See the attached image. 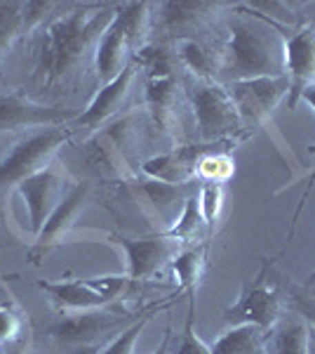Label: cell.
<instances>
[{
	"instance_id": "11",
	"label": "cell",
	"mask_w": 315,
	"mask_h": 354,
	"mask_svg": "<svg viewBox=\"0 0 315 354\" xmlns=\"http://www.w3.org/2000/svg\"><path fill=\"white\" fill-rule=\"evenodd\" d=\"M73 113L54 109L21 95H0V135L19 128H57L73 121Z\"/></svg>"
},
{
	"instance_id": "17",
	"label": "cell",
	"mask_w": 315,
	"mask_h": 354,
	"mask_svg": "<svg viewBox=\"0 0 315 354\" xmlns=\"http://www.w3.org/2000/svg\"><path fill=\"white\" fill-rule=\"evenodd\" d=\"M38 288L48 293V298L61 312H85L111 305L104 295L90 288L83 279H73V281H45L43 279V281H38Z\"/></svg>"
},
{
	"instance_id": "29",
	"label": "cell",
	"mask_w": 315,
	"mask_h": 354,
	"mask_svg": "<svg viewBox=\"0 0 315 354\" xmlns=\"http://www.w3.org/2000/svg\"><path fill=\"white\" fill-rule=\"evenodd\" d=\"M198 201H200V210H203V220L207 225V230H214L216 220L221 215L223 208V187L214 185V182H205L203 189L198 194Z\"/></svg>"
},
{
	"instance_id": "16",
	"label": "cell",
	"mask_w": 315,
	"mask_h": 354,
	"mask_svg": "<svg viewBox=\"0 0 315 354\" xmlns=\"http://www.w3.org/2000/svg\"><path fill=\"white\" fill-rule=\"evenodd\" d=\"M219 3H203V0H172L158 5L160 26L176 38H191L193 31H200L205 21L219 10Z\"/></svg>"
},
{
	"instance_id": "37",
	"label": "cell",
	"mask_w": 315,
	"mask_h": 354,
	"mask_svg": "<svg viewBox=\"0 0 315 354\" xmlns=\"http://www.w3.org/2000/svg\"><path fill=\"white\" fill-rule=\"evenodd\" d=\"M308 151H311L313 156H315V145H311V147H308Z\"/></svg>"
},
{
	"instance_id": "23",
	"label": "cell",
	"mask_w": 315,
	"mask_h": 354,
	"mask_svg": "<svg viewBox=\"0 0 315 354\" xmlns=\"http://www.w3.org/2000/svg\"><path fill=\"white\" fill-rule=\"evenodd\" d=\"M205 220H203V210H200V201L198 196H186L184 205H181L179 218L174 220V225L165 232V236L174 239L179 243H191L203 234L205 230Z\"/></svg>"
},
{
	"instance_id": "5",
	"label": "cell",
	"mask_w": 315,
	"mask_h": 354,
	"mask_svg": "<svg viewBox=\"0 0 315 354\" xmlns=\"http://www.w3.org/2000/svg\"><path fill=\"white\" fill-rule=\"evenodd\" d=\"M283 314V295L268 277V265H263L259 274L243 288L240 298L223 312V322L228 326L252 324L263 330L273 328Z\"/></svg>"
},
{
	"instance_id": "2",
	"label": "cell",
	"mask_w": 315,
	"mask_h": 354,
	"mask_svg": "<svg viewBox=\"0 0 315 354\" xmlns=\"http://www.w3.org/2000/svg\"><path fill=\"white\" fill-rule=\"evenodd\" d=\"M221 76L226 83L250 78L287 76L285 73V36L280 26L261 15H236L228 24V43L221 53Z\"/></svg>"
},
{
	"instance_id": "32",
	"label": "cell",
	"mask_w": 315,
	"mask_h": 354,
	"mask_svg": "<svg viewBox=\"0 0 315 354\" xmlns=\"http://www.w3.org/2000/svg\"><path fill=\"white\" fill-rule=\"evenodd\" d=\"M19 317H17L14 310H10V307H0V345H5V342L14 340L17 333H19Z\"/></svg>"
},
{
	"instance_id": "13",
	"label": "cell",
	"mask_w": 315,
	"mask_h": 354,
	"mask_svg": "<svg viewBox=\"0 0 315 354\" xmlns=\"http://www.w3.org/2000/svg\"><path fill=\"white\" fill-rule=\"evenodd\" d=\"M134 76H136V64L130 62V64L120 71L118 78L101 85L99 93H96L92 97V102L88 104V109L73 118V125H80V128H99V125L111 121L113 116H118L132 93Z\"/></svg>"
},
{
	"instance_id": "10",
	"label": "cell",
	"mask_w": 315,
	"mask_h": 354,
	"mask_svg": "<svg viewBox=\"0 0 315 354\" xmlns=\"http://www.w3.org/2000/svg\"><path fill=\"white\" fill-rule=\"evenodd\" d=\"M285 73L289 78V109L301 93L315 83V26H301L285 36Z\"/></svg>"
},
{
	"instance_id": "7",
	"label": "cell",
	"mask_w": 315,
	"mask_h": 354,
	"mask_svg": "<svg viewBox=\"0 0 315 354\" xmlns=\"http://www.w3.org/2000/svg\"><path fill=\"white\" fill-rule=\"evenodd\" d=\"M17 192L24 198V205L28 210V222H31L28 230H31L33 236H38L45 220L52 215V210L59 205L61 198L71 192V187L66 189V175L50 163L45 170H40V173L21 182L17 187Z\"/></svg>"
},
{
	"instance_id": "12",
	"label": "cell",
	"mask_w": 315,
	"mask_h": 354,
	"mask_svg": "<svg viewBox=\"0 0 315 354\" xmlns=\"http://www.w3.org/2000/svg\"><path fill=\"white\" fill-rule=\"evenodd\" d=\"M88 198H90L88 182H80V185L71 187V192L61 198L59 205H57L52 210V215L45 220L43 230H40V234L36 236V243H33L31 253H28L33 262H38L50 248H54V245L73 230V225L78 222L80 213H83L85 205H88Z\"/></svg>"
},
{
	"instance_id": "18",
	"label": "cell",
	"mask_w": 315,
	"mask_h": 354,
	"mask_svg": "<svg viewBox=\"0 0 315 354\" xmlns=\"http://www.w3.org/2000/svg\"><path fill=\"white\" fill-rule=\"evenodd\" d=\"M174 57L186 71L196 76V81H214V76L221 71V55H214L207 45H203L196 38H176Z\"/></svg>"
},
{
	"instance_id": "26",
	"label": "cell",
	"mask_w": 315,
	"mask_h": 354,
	"mask_svg": "<svg viewBox=\"0 0 315 354\" xmlns=\"http://www.w3.org/2000/svg\"><path fill=\"white\" fill-rule=\"evenodd\" d=\"M134 64L144 66L148 71V78H167L174 76V62L176 57L174 53H167L165 48H158V45H141L136 50Z\"/></svg>"
},
{
	"instance_id": "19",
	"label": "cell",
	"mask_w": 315,
	"mask_h": 354,
	"mask_svg": "<svg viewBox=\"0 0 315 354\" xmlns=\"http://www.w3.org/2000/svg\"><path fill=\"white\" fill-rule=\"evenodd\" d=\"M176 78H148L146 83V102L148 109L153 113L156 121L163 130H174L176 123Z\"/></svg>"
},
{
	"instance_id": "22",
	"label": "cell",
	"mask_w": 315,
	"mask_h": 354,
	"mask_svg": "<svg viewBox=\"0 0 315 354\" xmlns=\"http://www.w3.org/2000/svg\"><path fill=\"white\" fill-rule=\"evenodd\" d=\"M205 265H207V245L200 243L193 248H186L172 260V272L179 279V293H193L198 288L200 279L205 274Z\"/></svg>"
},
{
	"instance_id": "20",
	"label": "cell",
	"mask_w": 315,
	"mask_h": 354,
	"mask_svg": "<svg viewBox=\"0 0 315 354\" xmlns=\"http://www.w3.org/2000/svg\"><path fill=\"white\" fill-rule=\"evenodd\" d=\"M266 330L252 324L231 326L212 345V354H266Z\"/></svg>"
},
{
	"instance_id": "25",
	"label": "cell",
	"mask_w": 315,
	"mask_h": 354,
	"mask_svg": "<svg viewBox=\"0 0 315 354\" xmlns=\"http://www.w3.org/2000/svg\"><path fill=\"white\" fill-rule=\"evenodd\" d=\"M26 31V3H0V62Z\"/></svg>"
},
{
	"instance_id": "28",
	"label": "cell",
	"mask_w": 315,
	"mask_h": 354,
	"mask_svg": "<svg viewBox=\"0 0 315 354\" xmlns=\"http://www.w3.org/2000/svg\"><path fill=\"white\" fill-rule=\"evenodd\" d=\"M148 322H151V312H144L139 322L130 324L125 330H120L116 338L108 342L99 354H134V345H136V340H139V335L144 333Z\"/></svg>"
},
{
	"instance_id": "9",
	"label": "cell",
	"mask_w": 315,
	"mask_h": 354,
	"mask_svg": "<svg viewBox=\"0 0 315 354\" xmlns=\"http://www.w3.org/2000/svg\"><path fill=\"white\" fill-rule=\"evenodd\" d=\"M118 243L128 260V277L130 281H144L153 274L163 270L167 262H172L179 255V241L165 236H141V239H128L118 236Z\"/></svg>"
},
{
	"instance_id": "3",
	"label": "cell",
	"mask_w": 315,
	"mask_h": 354,
	"mask_svg": "<svg viewBox=\"0 0 315 354\" xmlns=\"http://www.w3.org/2000/svg\"><path fill=\"white\" fill-rule=\"evenodd\" d=\"M191 109L196 133L203 145L233 137L243 128V118L228 88L219 81H196L191 85Z\"/></svg>"
},
{
	"instance_id": "8",
	"label": "cell",
	"mask_w": 315,
	"mask_h": 354,
	"mask_svg": "<svg viewBox=\"0 0 315 354\" xmlns=\"http://www.w3.org/2000/svg\"><path fill=\"white\" fill-rule=\"evenodd\" d=\"M130 322V314L123 310H111V307H96V310H85V312H73L68 317L59 319L50 335L61 342V345H92L99 335L108 333L111 328H116L118 324Z\"/></svg>"
},
{
	"instance_id": "24",
	"label": "cell",
	"mask_w": 315,
	"mask_h": 354,
	"mask_svg": "<svg viewBox=\"0 0 315 354\" xmlns=\"http://www.w3.org/2000/svg\"><path fill=\"white\" fill-rule=\"evenodd\" d=\"M276 354H311V330L299 319L280 324L273 333Z\"/></svg>"
},
{
	"instance_id": "36",
	"label": "cell",
	"mask_w": 315,
	"mask_h": 354,
	"mask_svg": "<svg viewBox=\"0 0 315 354\" xmlns=\"http://www.w3.org/2000/svg\"><path fill=\"white\" fill-rule=\"evenodd\" d=\"M170 330H167V333H165V338H163V342H160V345H158V350L156 352H153V354H172L170 352Z\"/></svg>"
},
{
	"instance_id": "4",
	"label": "cell",
	"mask_w": 315,
	"mask_h": 354,
	"mask_svg": "<svg viewBox=\"0 0 315 354\" xmlns=\"http://www.w3.org/2000/svg\"><path fill=\"white\" fill-rule=\"evenodd\" d=\"M68 137L71 133L64 130V125H57V128L38 130V133L17 142L12 151L0 161V189L19 187L28 177L48 168L59 147L68 142Z\"/></svg>"
},
{
	"instance_id": "27",
	"label": "cell",
	"mask_w": 315,
	"mask_h": 354,
	"mask_svg": "<svg viewBox=\"0 0 315 354\" xmlns=\"http://www.w3.org/2000/svg\"><path fill=\"white\" fill-rule=\"evenodd\" d=\"M236 170V163L228 153H205L196 165V175L203 177L205 182H214V185H223Z\"/></svg>"
},
{
	"instance_id": "14",
	"label": "cell",
	"mask_w": 315,
	"mask_h": 354,
	"mask_svg": "<svg viewBox=\"0 0 315 354\" xmlns=\"http://www.w3.org/2000/svg\"><path fill=\"white\" fill-rule=\"evenodd\" d=\"M130 50H132V41H130L128 24H125L123 15L118 12V5H116V17H113V21L108 24L106 31L101 33L99 43L94 48V68L101 85L118 78L120 71L130 64L128 62Z\"/></svg>"
},
{
	"instance_id": "30",
	"label": "cell",
	"mask_w": 315,
	"mask_h": 354,
	"mask_svg": "<svg viewBox=\"0 0 315 354\" xmlns=\"http://www.w3.org/2000/svg\"><path fill=\"white\" fill-rule=\"evenodd\" d=\"M83 281L92 290H96L99 295H104L108 302L116 300L132 283L128 274H104V277H90V279H83Z\"/></svg>"
},
{
	"instance_id": "21",
	"label": "cell",
	"mask_w": 315,
	"mask_h": 354,
	"mask_svg": "<svg viewBox=\"0 0 315 354\" xmlns=\"http://www.w3.org/2000/svg\"><path fill=\"white\" fill-rule=\"evenodd\" d=\"M136 194L139 198L144 201L146 210H153L158 215V220L167 222L170 210L174 208L176 203H184L186 196H181V187L167 185V182H160V180H141L136 182Z\"/></svg>"
},
{
	"instance_id": "34",
	"label": "cell",
	"mask_w": 315,
	"mask_h": 354,
	"mask_svg": "<svg viewBox=\"0 0 315 354\" xmlns=\"http://www.w3.org/2000/svg\"><path fill=\"white\" fill-rule=\"evenodd\" d=\"M101 347L96 345V342H92V345H76L68 354H99Z\"/></svg>"
},
{
	"instance_id": "15",
	"label": "cell",
	"mask_w": 315,
	"mask_h": 354,
	"mask_svg": "<svg viewBox=\"0 0 315 354\" xmlns=\"http://www.w3.org/2000/svg\"><path fill=\"white\" fill-rule=\"evenodd\" d=\"M210 153L207 145H193V147H174L167 153H160L144 161V173L151 180L167 182V185L181 187L186 185L191 177H196V165L200 158Z\"/></svg>"
},
{
	"instance_id": "35",
	"label": "cell",
	"mask_w": 315,
	"mask_h": 354,
	"mask_svg": "<svg viewBox=\"0 0 315 354\" xmlns=\"http://www.w3.org/2000/svg\"><path fill=\"white\" fill-rule=\"evenodd\" d=\"M301 100L306 102V104L315 111V83H313V85H308V88L303 90V93H301Z\"/></svg>"
},
{
	"instance_id": "6",
	"label": "cell",
	"mask_w": 315,
	"mask_h": 354,
	"mask_svg": "<svg viewBox=\"0 0 315 354\" xmlns=\"http://www.w3.org/2000/svg\"><path fill=\"white\" fill-rule=\"evenodd\" d=\"M243 123L250 125H266L271 113L285 97L289 95V78L287 76H266V78H250V81H236L226 85Z\"/></svg>"
},
{
	"instance_id": "31",
	"label": "cell",
	"mask_w": 315,
	"mask_h": 354,
	"mask_svg": "<svg viewBox=\"0 0 315 354\" xmlns=\"http://www.w3.org/2000/svg\"><path fill=\"white\" fill-rule=\"evenodd\" d=\"M193 317H196V310H193V298H191L184 333L179 335V342H176V347H174V352H172V354H212V347L207 345V342L200 340L198 333L193 330Z\"/></svg>"
},
{
	"instance_id": "33",
	"label": "cell",
	"mask_w": 315,
	"mask_h": 354,
	"mask_svg": "<svg viewBox=\"0 0 315 354\" xmlns=\"http://www.w3.org/2000/svg\"><path fill=\"white\" fill-rule=\"evenodd\" d=\"M250 10H254V12L259 15H266V12H276V10H287V5L285 3H252ZM273 19H280L283 24H292V10L289 12H283V15H273ZM271 19V24H276V21Z\"/></svg>"
},
{
	"instance_id": "1",
	"label": "cell",
	"mask_w": 315,
	"mask_h": 354,
	"mask_svg": "<svg viewBox=\"0 0 315 354\" xmlns=\"http://www.w3.org/2000/svg\"><path fill=\"white\" fill-rule=\"evenodd\" d=\"M116 17V5H76L45 26L38 53V71L45 85H54L64 73L96 48L101 33Z\"/></svg>"
}]
</instances>
